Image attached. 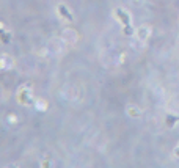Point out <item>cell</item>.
Masks as SVG:
<instances>
[{
  "instance_id": "6da1fadb",
  "label": "cell",
  "mask_w": 179,
  "mask_h": 168,
  "mask_svg": "<svg viewBox=\"0 0 179 168\" xmlns=\"http://www.w3.org/2000/svg\"><path fill=\"white\" fill-rule=\"evenodd\" d=\"M60 13H61L65 17H68V19H71V16H69V13L66 11V8H63V6H60Z\"/></svg>"
}]
</instances>
